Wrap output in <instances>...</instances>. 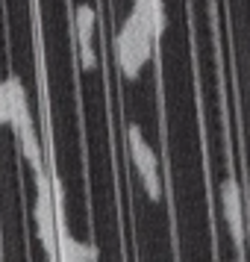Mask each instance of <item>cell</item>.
I'll list each match as a JSON object with an SVG mask.
<instances>
[{
  "label": "cell",
  "mask_w": 250,
  "mask_h": 262,
  "mask_svg": "<svg viewBox=\"0 0 250 262\" xmlns=\"http://www.w3.org/2000/svg\"><path fill=\"white\" fill-rule=\"evenodd\" d=\"M156 38L147 33V27L139 21V15L130 12L121 24L118 36H115V56H118V68L127 80H135L142 74L144 62L153 56Z\"/></svg>",
  "instance_id": "cell-1"
},
{
  "label": "cell",
  "mask_w": 250,
  "mask_h": 262,
  "mask_svg": "<svg viewBox=\"0 0 250 262\" xmlns=\"http://www.w3.org/2000/svg\"><path fill=\"white\" fill-rule=\"evenodd\" d=\"M127 144H130V156H132V165L142 177V186L147 191L150 201H159L162 198V180H159V159H156V150L147 144V139L142 136V130L130 124L127 130Z\"/></svg>",
  "instance_id": "cell-2"
},
{
  "label": "cell",
  "mask_w": 250,
  "mask_h": 262,
  "mask_svg": "<svg viewBox=\"0 0 250 262\" xmlns=\"http://www.w3.org/2000/svg\"><path fill=\"white\" fill-rule=\"evenodd\" d=\"M97 248L68 230L65 206H56V262H95Z\"/></svg>",
  "instance_id": "cell-3"
},
{
  "label": "cell",
  "mask_w": 250,
  "mask_h": 262,
  "mask_svg": "<svg viewBox=\"0 0 250 262\" xmlns=\"http://www.w3.org/2000/svg\"><path fill=\"white\" fill-rule=\"evenodd\" d=\"M221 206H224L230 236L236 242V248H241L244 245V201H241V186L236 177H226L221 183Z\"/></svg>",
  "instance_id": "cell-4"
},
{
  "label": "cell",
  "mask_w": 250,
  "mask_h": 262,
  "mask_svg": "<svg viewBox=\"0 0 250 262\" xmlns=\"http://www.w3.org/2000/svg\"><path fill=\"white\" fill-rule=\"evenodd\" d=\"M132 12L139 15V21L147 27V33L159 41L168 27L165 18V0H132Z\"/></svg>",
  "instance_id": "cell-5"
},
{
  "label": "cell",
  "mask_w": 250,
  "mask_h": 262,
  "mask_svg": "<svg viewBox=\"0 0 250 262\" xmlns=\"http://www.w3.org/2000/svg\"><path fill=\"white\" fill-rule=\"evenodd\" d=\"M15 136H18V142H21V154H24V159L30 162V168H33V171L44 168V154H41V144H38V133H36L33 118L21 121V124L15 127Z\"/></svg>",
  "instance_id": "cell-6"
},
{
  "label": "cell",
  "mask_w": 250,
  "mask_h": 262,
  "mask_svg": "<svg viewBox=\"0 0 250 262\" xmlns=\"http://www.w3.org/2000/svg\"><path fill=\"white\" fill-rule=\"evenodd\" d=\"M95 9L88 3H77L74 9V27H77V45H88L95 36Z\"/></svg>",
  "instance_id": "cell-7"
},
{
  "label": "cell",
  "mask_w": 250,
  "mask_h": 262,
  "mask_svg": "<svg viewBox=\"0 0 250 262\" xmlns=\"http://www.w3.org/2000/svg\"><path fill=\"white\" fill-rule=\"evenodd\" d=\"M77 48H80V62H83V68H95L97 53H95V48H92V41H88V45H77Z\"/></svg>",
  "instance_id": "cell-8"
},
{
  "label": "cell",
  "mask_w": 250,
  "mask_h": 262,
  "mask_svg": "<svg viewBox=\"0 0 250 262\" xmlns=\"http://www.w3.org/2000/svg\"><path fill=\"white\" fill-rule=\"evenodd\" d=\"M9 95H6V83H0V124H9Z\"/></svg>",
  "instance_id": "cell-9"
}]
</instances>
